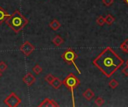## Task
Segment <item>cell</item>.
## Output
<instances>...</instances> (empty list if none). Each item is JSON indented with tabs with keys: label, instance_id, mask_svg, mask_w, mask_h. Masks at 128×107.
Wrapping results in <instances>:
<instances>
[{
	"label": "cell",
	"instance_id": "1",
	"mask_svg": "<svg viewBox=\"0 0 128 107\" xmlns=\"http://www.w3.org/2000/svg\"><path fill=\"white\" fill-rule=\"evenodd\" d=\"M124 63V60L110 47L104 48L93 60V64L96 68L108 78H110Z\"/></svg>",
	"mask_w": 128,
	"mask_h": 107
},
{
	"label": "cell",
	"instance_id": "2",
	"mask_svg": "<svg viewBox=\"0 0 128 107\" xmlns=\"http://www.w3.org/2000/svg\"><path fill=\"white\" fill-rule=\"evenodd\" d=\"M5 22L15 33H19L28 25V20L20 12V10H16L7 18Z\"/></svg>",
	"mask_w": 128,
	"mask_h": 107
},
{
	"label": "cell",
	"instance_id": "3",
	"mask_svg": "<svg viewBox=\"0 0 128 107\" xmlns=\"http://www.w3.org/2000/svg\"><path fill=\"white\" fill-rule=\"evenodd\" d=\"M62 84L64 85L71 92L72 95V101H73V106H75L74 104V90L80 85V80L73 74L70 73L62 81Z\"/></svg>",
	"mask_w": 128,
	"mask_h": 107
},
{
	"label": "cell",
	"instance_id": "4",
	"mask_svg": "<svg viewBox=\"0 0 128 107\" xmlns=\"http://www.w3.org/2000/svg\"><path fill=\"white\" fill-rule=\"evenodd\" d=\"M61 57L62 58V60L68 64L69 65H74L75 69H76L78 74H81L80 70L79 69V68L77 67V65L76 64V60H77V58L79 57V55L76 54L75 53V51L72 49V48H68L67 49L62 55Z\"/></svg>",
	"mask_w": 128,
	"mask_h": 107
},
{
	"label": "cell",
	"instance_id": "5",
	"mask_svg": "<svg viewBox=\"0 0 128 107\" xmlns=\"http://www.w3.org/2000/svg\"><path fill=\"white\" fill-rule=\"evenodd\" d=\"M21 99L14 92H11L4 100V104L9 107H16L21 104Z\"/></svg>",
	"mask_w": 128,
	"mask_h": 107
},
{
	"label": "cell",
	"instance_id": "6",
	"mask_svg": "<svg viewBox=\"0 0 128 107\" xmlns=\"http://www.w3.org/2000/svg\"><path fill=\"white\" fill-rule=\"evenodd\" d=\"M34 49H35L34 46L29 41H26L20 47V51L26 57H28L30 54H32V53L34 51Z\"/></svg>",
	"mask_w": 128,
	"mask_h": 107
},
{
	"label": "cell",
	"instance_id": "7",
	"mask_svg": "<svg viewBox=\"0 0 128 107\" xmlns=\"http://www.w3.org/2000/svg\"><path fill=\"white\" fill-rule=\"evenodd\" d=\"M22 81L23 83L27 86H31L34 84V83L36 81L35 77L31 73L28 72L23 77H22Z\"/></svg>",
	"mask_w": 128,
	"mask_h": 107
},
{
	"label": "cell",
	"instance_id": "8",
	"mask_svg": "<svg viewBox=\"0 0 128 107\" xmlns=\"http://www.w3.org/2000/svg\"><path fill=\"white\" fill-rule=\"evenodd\" d=\"M38 107H58L59 105L53 100L50 99V98H45L40 104Z\"/></svg>",
	"mask_w": 128,
	"mask_h": 107
},
{
	"label": "cell",
	"instance_id": "9",
	"mask_svg": "<svg viewBox=\"0 0 128 107\" xmlns=\"http://www.w3.org/2000/svg\"><path fill=\"white\" fill-rule=\"evenodd\" d=\"M10 14H9L2 7L0 6V25L2 24L4 22L6 21L7 18L10 16Z\"/></svg>",
	"mask_w": 128,
	"mask_h": 107
},
{
	"label": "cell",
	"instance_id": "10",
	"mask_svg": "<svg viewBox=\"0 0 128 107\" xmlns=\"http://www.w3.org/2000/svg\"><path fill=\"white\" fill-rule=\"evenodd\" d=\"M83 98L86 100V101H91L94 97V92L91 89H87L82 94Z\"/></svg>",
	"mask_w": 128,
	"mask_h": 107
},
{
	"label": "cell",
	"instance_id": "11",
	"mask_svg": "<svg viewBox=\"0 0 128 107\" xmlns=\"http://www.w3.org/2000/svg\"><path fill=\"white\" fill-rule=\"evenodd\" d=\"M64 40L63 39V38L59 36V35H56L55 36V37L52 39V42L57 47H59L61 46L63 43H64Z\"/></svg>",
	"mask_w": 128,
	"mask_h": 107
},
{
	"label": "cell",
	"instance_id": "12",
	"mask_svg": "<svg viewBox=\"0 0 128 107\" xmlns=\"http://www.w3.org/2000/svg\"><path fill=\"white\" fill-rule=\"evenodd\" d=\"M49 26H50V28L52 30H53V31H57V30L61 27V23H60L56 19H54L51 22H50Z\"/></svg>",
	"mask_w": 128,
	"mask_h": 107
},
{
	"label": "cell",
	"instance_id": "13",
	"mask_svg": "<svg viewBox=\"0 0 128 107\" xmlns=\"http://www.w3.org/2000/svg\"><path fill=\"white\" fill-rule=\"evenodd\" d=\"M62 81L58 77H55V79L50 84V86H52L55 89H58L62 86Z\"/></svg>",
	"mask_w": 128,
	"mask_h": 107
},
{
	"label": "cell",
	"instance_id": "14",
	"mask_svg": "<svg viewBox=\"0 0 128 107\" xmlns=\"http://www.w3.org/2000/svg\"><path fill=\"white\" fill-rule=\"evenodd\" d=\"M116 21V19L113 16H112L111 14H107L106 16L105 17V22L107 25H112V23Z\"/></svg>",
	"mask_w": 128,
	"mask_h": 107
},
{
	"label": "cell",
	"instance_id": "15",
	"mask_svg": "<svg viewBox=\"0 0 128 107\" xmlns=\"http://www.w3.org/2000/svg\"><path fill=\"white\" fill-rule=\"evenodd\" d=\"M120 48L124 53L128 54V39H126L120 45Z\"/></svg>",
	"mask_w": 128,
	"mask_h": 107
},
{
	"label": "cell",
	"instance_id": "16",
	"mask_svg": "<svg viewBox=\"0 0 128 107\" xmlns=\"http://www.w3.org/2000/svg\"><path fill=\"white\" fill-rule=\"evenodd\" d=\"M32 71H33V72H34L35 74L38 75V74H40L42 72L43 69H42L41 66H40L39 64H36V65L32 68Z\"/></svg>",
	"mask_w": 128,
	"mask_h": 107
},
{
	"label": "cell",
	"instance_id": "17",
	"mask_svg": "<svg viewBox=\"0 0 128 107\" xmlns=\"http://www.w3.org/2000/svg\"><path fill=\"white\" fill-rule=\"evenodd\" d=\"M118 86H119V83H118L116 80H115V79L111 80L110 81V83H109V86H110L111 89H116Z\"/></svg>",
	"mask_w": 128,
	"mask_h": 107
},
{
	"label": "cell",
	"instance_id": "18",
	"mask_svg": "<svg viewBox=\"0 0 128 107\" xmlns=\"http://www.w3.org/2000/svg\"><path fill=\"white\" fill-rule=\"evenodd\" d=\"M96 22L97 24L99 25V26H103L104 25V23H106L105 22V18L102 16H99L98 18H97V20H96Z\"/></svg>",
	"mask_w": 128,
	"mask_h": 107
},
{
	"label": "cell",
	"instance_id": "19",
	"mask_svg": "<svg viewBox=\"0 0 128 107\" xmlns=\"http://www.w3.org/2000/svg\"><path fill=\"white\" fill-rule=\"evenodd\" d=\"M54 79H55V77H54L52 74H48L45 77V78H44L45 81L47 82L50 85L51 84V83L53 81Z\"/></svg>",
	"mask_w": 128,
	"mask_h": 107
},
{
	"label": "cell",
	"instance_id": "20",
	"mask_svg": "<svg viewBox=\"0 0 128 107\" xmlns=\"http://www.w3.org/2000/svg\"><path fill=\"white\" fill-rule=\"evenodd\" d=\"M94 104H95L98 107H101V106H103V104H104V100L101 97H98V98L94 100Z\"/></svg>",
	"mask_w": 128,
	"mask_h": 107
},
{
	"label": "cell",
	"instance_id": "21",
	"mask_svg": "<svg viewBox=\"0 0 128 107\" xmlns=\"http://www.w3.org/2000/svg\"><path fill=\"white\" fill-rule=\"evenodd\" d=\"M7 69H8V65H7L4 61L0 62V71L3 72V71H4Z\"/></svg>",
	"mask_w": 128,
	"mask_h": 107
},
{
	"label": "cell",
	"instance_id": "22",
	"mask_svg": "<svg viewBox=\"0 0 128 107\" xmlns=\"http://www.w3.org/2000/svg\"><path fill=\"white\" fill-rule=\"evenodd\" d=\"M102 1H103V4H104L105 6H106V7H110V6L113 4L114 0H102Z\"/></svg>",
	"mask_w": 128,
	"mask_h": 107
},
{
	"label": "cell",
	"instance_id": "23",
	"mask_svg": "<svg viewBox=\"0 0 128 107\" xmlns=\"http://www.w3.org/2000/svg\"><path fill=\"white\" fill-rule=\"evenodd\" d=\"M122 73H123L126 77H128V66H126L122 69Z\"/></svg>",
	"mask_w": 128,
	"mask_h": 107
},
{
	"label": "cell",
	"instance_id": "24",
	"mask_svg": "<svg viewBox=\"0 0 128 107\" xmlns=\"http://www.w3.org/2000/svg\"><path fill=\"white\" fill-rule=\"evenodd\" d=\"M123 1H124V3H126V4L128 5V0H123Z\"/></svg>",
	"mask_w": 128,
	"mask_h": 107
},
{
	"label": "cell",
	"instance_id": "25",
	"mask_svg": "<svg viewBox=\"0 0 128 107\" xmlns=\"http://www.w3.org/2000/svg\"><path fill=\"white\" fill-rule=\"evenodd\" d=\"M126 66H128V60L126 61Z\"/></svg>",
	"mask_w": 128,
	"mask_h": 107
},
{
	"label": "cell",
	"instance_id": "26",
	"mask_svg": "<svg viewBox=\"0 0 128 107\" xmlns=\"http://www.w3.org/2000/svg\"><path fill=\"white\" fill-rule=\"evenodd\" d=\"M2 71H0V77H2Z\"/></svg>",
	"mask_w": 128,
	"mask_h": 107
}]
</instances>
